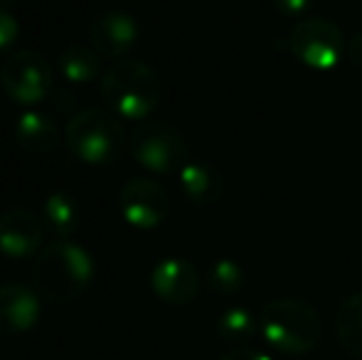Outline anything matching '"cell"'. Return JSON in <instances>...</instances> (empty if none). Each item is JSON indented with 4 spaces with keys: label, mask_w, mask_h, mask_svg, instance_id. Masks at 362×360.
Masks as SVG:
<instances>
[{
    "label": "cell",
    "mask_w": 362,
    "mask_h": 360,
    "mask_svg": "<svg viewBox=\"0 0 362 360\" xmlns=\"http://www.w3.org/2000/svg\"><path fill=\"white\" fill-rule=\"evenodd\" d=\"M94 279V260L72 240H57L37 255L33 267L35 291L52 303H67L86 291Z\"/></svg>",
    "instance_id": "obj_1"
},
{
    "label": "cell",
    "mask_w": 362,
    "mask_h": 360,
    "mask_svg": "<svg viewBox=\"0 0 362 360\" xmlns=\"http://www.w3.org/2000/svg\"><path fill=\"white\" fill-rule=\"evenodd\" d=\"M99 89L111 114L131 121L148 119L158 109L163 96V84L156 69L131 57L111 64L101 74Z\"/></svg>",
    "instance_id": "obj_2"
},
{
    "label": "cell",
    "mask_w": 362,
    "mask_h": 360,
    "mask_svg": "<svg viewBox=\"0 0 362 360\" xmlns=\"http://www.w3.org/2000/svg\"><path fill=\"white\" fill-rule=\"evenodd\" d=\"M259 333L274 351L303 356L320 343L323 321L318 311L300 298H276L259 313Z\"/></svg>",
    "instance_id": "obj_3"
},
{
    "label": "cell",
    "mask_w": 362,
    "mask_h": 360,
    "mask_svg": "<svg viewBox=\"0 0 362 360\" xmlns=\"http://www.w3.org/2000/svg\"><path fill=\"white\" fill-rule=\"evenodd\" d=\"M64 141L79 161L89 166H106L121 156L126 146V131L111 111L84 109L67 121Z\"/></svg>",
    "instance_id": "obj_4"
},
{
    "label": "cell",
    "mask_w": 362,
    "mask_h": 360,
    "mask_svg": "<svg viewBox=\"0 0 362 360\" xmlns=\"http://www.w3.org/2000/svg\"><path fill=\"white\" fill-rule=\"evenodd\" d=\"M129 151L134 161L148 173L170 175L180 173L190 158H187V144L177 129L160 121H144L131 134Z\"/></svg>",
    "instance_id": "obj_5"
},
{
    "label": "cell",
    "mask_w": 362,
    "mask_h": 360,
    "mask_svg": "<svg viewBox=\"0 0 362 360\" xmlns=\"http://www.w3.org/2000/svg\"><path fill=\"white\" fill-rule=\"evenodd\" d=\"M52 67L40 52L15 50L0 64V87L15 104L33 109L52 91Z\"/></svg>",
    "instance_id": "obj_6"
},
{
    "label": "cell",
    "mask_w": 362,
    "mask_h": 360,
    "mask_svg": "<svg viewBox=\"0 0 362 360\" xmlns=\"http://www.w3.org/2000/svg\"><path fill=\"white\" fill-rule=\"evenodd\" d=\"M288 50L305 67L328 72L343 57V30L328 18H303L291 30Z\"/></svg>",
    "instance_id": "obj_7"
},
{
    "label": "cell",
    "mask_w": 362,
    "mask_h": 360,
    "mask_svg": "<svg viewBox=\"0 0 362 360\" xmlns=\"http://www.w3.org/2000/svg\"><path fill=\"white\" fill-rule=\"evenodd\" d=\"M119 210L136 230H156L170 215V197L153 178H131L119 192Z\"/></svg>",
    "instance_id": "obj_8"
},
{
    "label": "cell",
    "mask_w": 362,
    "mask_h": 360,
    "mask_svg": "<svg viewBox=\"0 0 362 360\" xmlns=\"http://www.w3.org/2000/svg\"><path fill=\"white\" fill-rule=\"evenodd\" d=\"M45 240V222L40 215L15 207L0 215V255L8 260H28L37 255Z\"/></svg>",
    "instance_id": "obj_9"
},
{
    "label": "cell",
    "mask_w": 362,
    "mask_h": 360,
    "mask_svg": "<svg viewBox=\"0 0 362 360\" xmlns=\"http://www.w3.org/2000/svg\"><path fill=\"white\" fill-rule=\"evenodd\" d=\"M89 35L91 47L101 57H111L119 62V59H126V54L139 42V23L134 15L124 13V10H106L94 18Z\"/></svg>",
    "instance_id": "obj_10"
},
{
    "label": "cell",
    "mask_w": 362,
    "mask_h": 360,
    "mask_svg": "<svg viewBox=\"0 0 362 360\" xmlns=\"http://www.w3.org/2000/svg\"><path fill=\"white\" fill-rule=\"evenodd\" d=\"M151 289L160 301L170 306H185L200 294V274L190 262L168 257L153 267Z\"/></svg>",
    "instance_id": "obj_11"
},
{
    "label": "cell",
    "mask_w": 362,
    "mask_h": 360,
    "mask_svg": "<svg viewBox=\"0 0 362 360\" xmlns=\"http://www.w3.org/2000/svg\"><path fill=\"white\" fill-rule=\"evenodd\" d=\"M40 321V294L25 284L0 286V336H20Z\"/></svg>",
    "instance_id": "obj_12"
},
{
    "label": "cell",
    "mask_w": 362,
    "mask_h": 360,
    "mask_svg": "<svg viewBox=\"0 0 362 360\" xmlns=\"http://www.w3.org/2000/svg\"><path fill=\"white\" fill-rule=\"evenodd\" d=\"M15 141L23 151L35 156H45L57 149L59 144V126L45 111L25 109L15 119Z\"/></svg>",
    "instance_id": "obj_13"
},
{
    "label": "cell",
    "mask_w": 362,
    "mask_h": 360,
    "mask_svg": "<svg viewBox=\"0 0 362 360\" xmlns=\"http://www.w3.org/2000/svg\"><path fill=\"white\" fill-rule=\"evenodd\" d=\"M177 182H180V190L192 205H215L222 200L224 195V178L222 173L210 163H202V161H190L185 168L177 173Z\"/></svg>",
    "instance_id": "obj_14"
},
{
    "label": "cell",
    "mask_w": 362,
    "mask_h": 360,
    "mask_svg": "<svg viewBox=\"0 0 362 360\" xmlns=\"http://www.w3.org/2000/svg\"><path fill=\"white\" fill-rule=\"evenodd\" d=\"M40 217L45 222V230L57 235L59 240H69V235H74L81 222V210L79 202L69 192H52L42 202V215Z\"/></svg>",
    "instance_id": "obj_15"
},
{
    "label": "cell",
    "mask_w": 362,
    "mask_h": 360,
    "mask_svg": "<svg viewBox=\"0 0 362 360\" xmlns=\"http://www.w3.org/2000/svg\"><path fill=\"white\" fill-rule=\"evenodd\" d=\"M101 54L89 45H69L59 52L57 69L69 84H89L101 74Z\"/></svg>",
    "instance_id": "obj_16"
},
{
    "label": "cell",
    "mask_w": 362,
    "mask_h": 360,
    "mask_svg": "<svg viewBox=\"0 0 362 360\" xmlns=\"http://www.w3.org/2000/svg\"><path fill=\"white\" fill-rule=\"evenodd\" d=\"M335 333L350 356L362 358V291L350 294L338 308L335 316Z\"/></svg>",
    "instance_id": "obj_17"
},
{
    "label": "cell",
    "mask_w": 362,
    "mask_h": 360,
    "mask_svg": "<svg viewBox=\"0 0 362 360\" xmlns=\"http://www.w3.org/2000/svg\"><path fill=\"white\" fill-rule=\"evenodd\" d=\"M259 331V318L254 316L249 308L234 306L227 308L222 316L217 318V333L222 341L232 343V346L244 348Z\"/></svg>",
    "instance_id": "obj_18"
},
{
    "label": "cell",
    "mask_w": 362,
    "mask_h": 360,
    "mask_svg": "<svg viewBox=\"0 0 362 360\" xmlns=\"http://www.w3.org/2000/svg\"><path fill=\"white\" fill-rule=\"evenodd\" d=\"M207 286L219 296H232L244 286V269L234 260H217L207 269Z\"/></svg>",
    "instance_id": "obj_19"
},
{
    "label": "cell",
    "mask_w": 362,
    "mask_h": 360,
    "mask_svg": "<svg viewBox=\"0 0 362 360\" xmlns=\"http://www.w3.org/2000/svg\"><path fill=\"white\" fill-rule=\"evenodd\" d=\"M20 37V23L10 10H0V57H10L15 52V42Z\"/></svg>",
    "instance_id": "obj_20"
},
{
    "label": "cell",
    "mask_w": 362,
    "mask_h": 360,
    "mask_svg": "<svg viewBox=\"0 0 362 360\" xmlns=\"http://www.w3.org/2000/svg\"><path fill=\"white\" fill-rule=\"evenodd\" d=\"M272 5L284 18H300L313 5V0H272Z\"/></svg>",
    "instance_id": "obj_21"
},
{
    "label": "cell",
    "mask_w": 362,
    "mask_h": 360,
    "mask_svg": "<svg viewBox=\"0 0 362 360\" xmlns=\"http://www.w3.org/2000/svg\"><path fill=\"white\" fill-rule=\"evenodd\" d=\"M219 360H272L267 353H259V351H252V348H234V351L224 353Z\"/></svg>",
    "instance_id": "obj_22"
},
{
    "label": "cell",
    "mask_w": 362,
    "mask_h": 360,
    "mask_svg": "<svg viewBox=\"0 0 362 360\" xmlns=\"http://www.w3.org/2000/svg\"><path fill=\"white\" fill-rule=\"evenodd\" d=\"M348 57L353 59L355 67H362V33L353 35V40L348 45Z\"/></svg>",
    "instance_id": "obj_23"
},
{
    "label": "cell",
    "mask_w": 362,
    "mask_h": 360,
    "mask_svg": "<svg viewBox=\"0 0 362 360\" xmlns=\"http://www.w3.org/2000/svg\"><path fill=\"white\" fill-rule=\"evenodd\" d=\"M13 3H15V0H0V10H8Z\"/></svg>",
    "instance_id": "obj_24"
}]
</instances>
